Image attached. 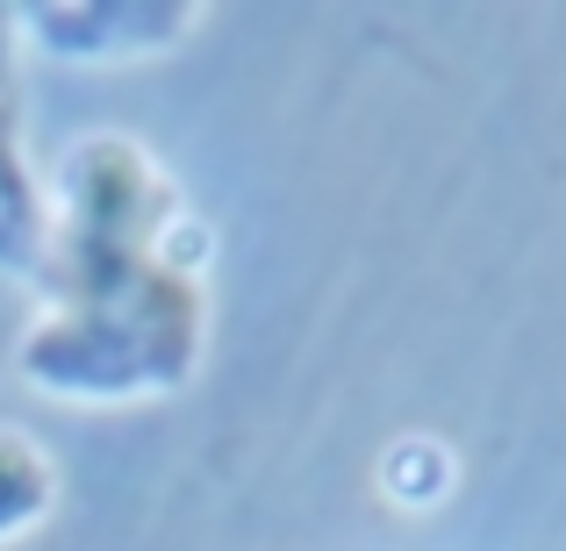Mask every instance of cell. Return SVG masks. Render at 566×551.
Masks as SVG:
<instances>
[{
	"instance_id": "cell-1",
	"label": "cell",
	"mask_w": 566,
	"mask_h": 551,
	"mask_svg": "<svg viewBox=\"0 0 566 551\" xmlns=\"http://www.w3.org/2000/svg\"><path fill=\"white\" fill-rule=\"evenodd\" d=\"M36 308L14 380L57 409H144L193 386L208 359V222L166 158L129 129H86L51 172Z\"/></svg>"
},
{
	"instance_id": "cell-2",
	"label": "cell",
	"mask_w": 566,
	"mask_h": 551,
	"mask_svg": "<svg viewBox=\"0 0 566 551\" xmlns=\"http://www.w3.org/2000/svg\"><path fill=\"white\" fill-rule=\"evenodd\" d=\"M201 22H208L201 0H29V8H14L22 51L80 72L158 65L180 43H193Z\"/></svg>"
},
{
	"instance_id": "cell-3",
	"label": "cell",
	"mask_w": 566,
	"mask_h": 551,
	"mask_svg": "<svg viewBox=\"0 0 566 551\" xmlns=\"http://www.w3.org/2000/svg\"><path fill=\"white\" fill-rule=\"evenodd\" d=\"M43 230H51V193H43V172L29 166L22 94L14 80H0V273L8 279H36Z\"/></svg>"
},
{
	"instance_id": "cell-4",
	"label": "cell",
	"mask_w": 566,
	"mask_h": 551,
	"mask_svg": "<svg viewBox=\"0 0 566 551\" xmlns=\"http://www.w3.org/2000/svg\"><path fill=\"white\" fill-rule=\"evenodd\" d=\"M65 501V473H57V452L22 423H0V551L29 544Z\"/></svg>"
},
{
	"instance_id": "cell-5",
	"label": "cell",
	"mask_w": 566,
	"mask_h": 551,
	"mask_svg": "<svg viewBox=\"0 0 566 551\" xmlns=\"http://www.w3.org/2000/svg\"><path fill=\"white\" fill-rule=\"evenodd\" d=\"M380 487L395 501H409V509H423V501H438L444 487H452V452H444V444H430V437L395 444V452L380 458Z\"/></svg>"
},
{
	"instance_id": "cell-6",
	"label": "cell",
	"mask_w": 566,
	"mask_h": 551,
	"mask_svg": "<svg viewBox=\"0 0 566 551\" xmlns=\"http://www.w3.org/2000/svg\"><path fill=\"white\" fill-rule=\"evenodd\" d=\"M14 57H22V29H14V8H0V80H14Z\"/></svg>"
}]
</instances>
